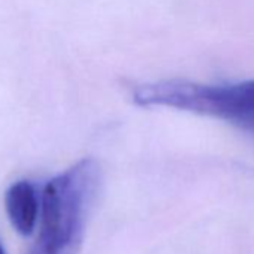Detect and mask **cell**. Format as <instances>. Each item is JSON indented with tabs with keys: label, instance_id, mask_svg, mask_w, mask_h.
Returning a JSON list of instances; mask_svg holds the SVG:
<instances>
[{
	"label": "cell",
	"instance_id": "cell-2",
	"mask_svg": "<svg viewBox=\"0 0 254 254\" xmlns=\"http://www.w3.org/2000/svg\"><path fill=\"white\" fill-rule=\"evenodd\" d=\"M133 100L139 106H169L220 118L254 135V79L215 85L159 81L136 87Z\"/></svg>",
	"mask_w": 254,
	"mask_h": 254
},
{
	"label": "cell",
	"instance_id": "cell-4",
	"mask_svg": "<svg viewBox=\"0 0 254 254\" xmlns=\"http://www.w3.org/2000/svg\"><path fill=\"white\" fill-rule=\"evenodd\" d=\"M0 254H6V253H5V248H3V245H2V244H0Z\"/></svg>",
	"mask_w": 254,
	"mask_h": 254
},
{
	"label": "cell",
	"instance_id": "cell-1",
	"mask_svg": "<svg viewBox=\"0 0 254 254\" xmlns=\"http://www.w3.org/2000/svg\"><path fill=\"white\" fill-rule=\"evenodd\" d=\"M100 186V168L82 159L41 191V227L29 254H78Z\"/></svg>",
	"mask_w": 254,
	"mask_h": 254
},
{
	"label": "cell",
	"instance_id": "cell-3",
	"mask_svg": "<svg viewBox=\"0 0 254 254\" xmlns=\"http://www.w3.org/2000/svg\"><path fill=\"white\" fill-rule=\"evenodd\" d=\"M5 206L14 229L21 236H30L41 217V193L36 186L27 180L14 183L6 190Z\"/></svg>",
	"mask_w": 254,
	"mask_h": 254
}]
</instances>
